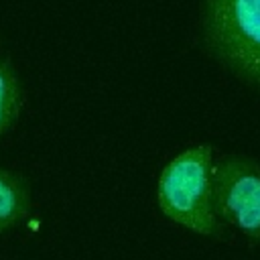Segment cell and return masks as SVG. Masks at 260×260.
Instances as JSON below:
<instances>
[{"instance_id":"cell-1","label":"cell","mask_w":260,"mask_h":260,"mask_svg":"<svg viewBox=\"0 0 260 260\" xmlns=\"http://www.w3.org/2000/svg\"><path fill=\"white\" fill-rule=\"evenodd\" d=\"M213 148L197 144L167 162L156 183V201L171 221L201 236L219 234L211 205Z\"/></svg>"},{"instance_id":"cell-2","label":"cell","mask_w":260,"mask_h":260,"mask_svg":"<svg viewBox=\"0 0 260 260\" xmlns=\"http://www.w3.org/2000/svg\"><path fill=\"white\" fill-rule=\"evenodd\" d=\"M201 22L209 51L260 87V0H203Z\"/></svg>"},{"instance_id":"cell-3","label":"cell","mask_w":260,"mask_h":260,"mask_svg":"<svg viewBox=\"0 0 260 260\" xmlns=\"http://www.w3.org/2000/svg\"><path fill=\"white\" fill-rule=\"evenodd\" d=\"M211 205L219 221L260 244V162L244 154L213 160Z\"/></svg>"},{"instance_id":"cell-4","label":"cell","mask_w":260,"mask_h":260,"mask_svg":"<svg viewBox=\"0 0 260 260\" xmlns=\"http://www.w3.org/2000/svg\"><path fill=\"white\" fill-rule=\"evenodd\" d=\"M30 211V191L26 181L0 167V234L22 221Z\"/></svg>"},{"instance_id":"cell-5","label":"cell","mask_w":260,"mask_h":260,"mask_svg":"<svg viewBox=\"0 0 260 260\" xmlns=\"http://www.w3.org/2000/svg\"><path fill=\"white\" fill-rule=\"evenodd\" d=\"M22 106V87L6 59H0V136L16 122Z\"/></svg>"}]
</instances>
